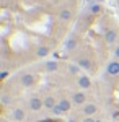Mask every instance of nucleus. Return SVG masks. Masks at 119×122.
Masks as SVG:
<instances>
[{
	"label": "nucleus",
	"mask_w": 119,
	"mask_h": 122,
	"mask_svg": "<svg viewBox=\"0 0 119 122\" xmlns=\"http://www.w3.org/2000/svg\"><path fill=\"white\" fill-rule=\"evenodd\" d=\"M72 106H73L72 99H69V98H60V99L57 101V106H55L51 112L54 114V116H64V114H67L72 109Z\"/></svg>",
	"instance_id": "obj_1"
},
{
	"label": "nucleus",
	"mask_w": 119,
	"mask_h": 122,
	"mask_svg": "<svg viewBox=\"0 0 119 122\" xmlns=\"http://www.w3.org/2000/svg\"><path fill=\"white\" fill-rule=\"evenodd\" d=\"M28 109L31 112H39L43 107H44V98H41L39 94H31L28 98Z\"/></svg>",
	"instance_id": "obj_2"
},
{
	"label": "nucleus",
	"mask_w": 119,
	"mask_h": 122,
	"mask_svg": "<svg viewBox=\"0 0 119 122\" xmlns=\"http://www.w3.org/2000/svg\"><path fill=\"white\" fill-rule=\"evenodd\" d=\"M73 60H75V64H78V65L82 67L83 70H88V72H93L95 70V65H93L92 59L87 56V54H80V56L75 57Z\"/></svg>",
	"instance_id": "obj_3"
},
{
	"label": "nucleus",
	"mask_w": 119,
	"mask_h": 122,
	"mask_svg": "<svg viewBox=\"0 0 119 122\" xmlns=\"http://www.w3.org/2000/svg\"><path fill=\"white\" fill-rule=\"evenodd\" d=\"M38 83V76L31 72H23L20 75V85L25 86V88H29V86H34Z\"/></svg>",
	"instance_id": "obj_4"
},
{
	"label": "nucleus",
	"mask_w": 119,
	"mask_h": 122,
	"mask_svg": "<svg viewBox=\"0 0 119 122\" xmlns=\"http://www.w3.org/2000/svg\"><path fill=\"white\" fill-rule=\"evenodd\" d=\"M119 39V29L118 28H108L104 29V42L108 46H114Z\"/></svg>",
	"instance_id": "obj_5"
},
{
	"label": "nucleus",
	"mask_w": 119,
	"mask_h": 122,
	"mask_svg": "<svg viewBox=\"0 0 119 122\" xmlns=\"http://www.w3.org/2000/svg\"><path fill=\"white\" fill-rule=\"evenodd\" d=\"M10 119L13 122H25L26 121V111L23 107H11L10 109Z\"/></svg>",
	"instance_id": "obj_6"
},
{
	"label": "nucleus",
	"mask_w": 119,
	"mask_h": 122,
	"mask_svg": "<svg viewBox=\"0 0 119 122\" xmlns=\"http://www.w3.org/2000/svg\"><path fill=\"white\" fill-rule=\"evenodd\" d=\"M80 112L83 117H93L98 112V106H96V103H87L80 107Z\"/></svg>",
	"instance_id": "obj_7"
},
{
	"label": "nucleus",
	"mask_w": 119,
	"mask_h": 122,
	"mask_svg": "<svg viewBox=\"0 0 119 122\" xmlns=\"http://www.w3.org/2000/svg\"><path fill=\"white\" fill-rule=\"evenodd\" d=\"M70 99H72V103H73V106H80L82 107L83 104H87L88 101V96L83 93V91H73L72 94H70Z\"/></svg>",
	"instance_id": "obj_8"
},
{
	"label": "nucleus",
	"mask_w": 119,
	"mask_h": 122,
	"mask_svg": "<svg viewBox=\"0 0 119 122\" xmlns=\"http://www.w3.org/2000/svg\"><path fill=\"white\" fill-rule=\"evenodd\" d=\"M78 42H80V38L77 36V34H70L69 38H67V41H65V52H72V51H75L77 47H78Z\"/></svg>",
	"instance_id": "obj_9"
},
{
	"label": "nucleus",
	"mask_w": 119,
	"mask_h": 122,
	"mask_svg": "<svg viewBox=\"0 0 119 122\" xmlns=\"http://www.w3.org/2000/svg\"><path fill=\"white\" fill-rule=\"evenodd\" d=\"M75 83H77V86L80 90H90L92 88V80H90V76H87V75H78L77 80H75Z\"/></svg>",
	"instance_id": "obj_10"
},
{
	"label": "nucleus",
	"mask_w": 119,
	"mask_h": 122,
	"mask_svg": "<svg viewBox=\"0 0 119 122\" xmlns=\"http://www.w3.org/2000/svg\"><path fill=\"white\" fill-rule=\"evenodd\" d=\"M106 75L108 76H118L119 75V60H111L106 65Z\"/></svg>",
	"instance_id": "obj_11"
},
{
	"label": "nucleus",
	"mask_w": 119,
	"mask_h": 122,
	"mask_svg": "<svg viewBox=\"0 0 119 122\" xmlns=\"http://www.w3.org/2000/svg\"><path fill=\"white\" fill-rule=\"evenodd\" d=\"M57 101H59V99H55L52 94H46V96H44V109L52 111L55 106H57Z\"/></svg>",
	"instance_id": "obj_12"
},
{
	"label": "nucleus",
	"mask_w": 119,
	"mask_h": 122,
	"mask_svg": "<svg viewBox=\"0 0 119 122\" xmlns=\"http://www.w3.org/2000/svg\"><path fill=\"white\" fill-rule=\"evenodd\" d=\"M43 70H44V72H47V73L57 72V70H59V62H57V60H47L46 64L43 65Z\"/></svg>",
	"instance_id": "obj_13"
},
{
	"label": "nucleus",
	"mask_w": 119,
	"mask_h": 122,
	"mask_svg": "<svg viewBox=\"0 0 119 122\" xmlns=\"http://www.w3.org/2000/svg\"><path fill=\"white\" fill-rule=\"evenodd\" d=\"M80 70H82V67L78 65V64H75V62H70V64L67 65V72H69L70 75H73V76L82 75V73H80Z\"/></svg>",
	"instance_id": "obj_14"
},
{
	"label": "nucleus",
	"mask_w": 119,
	"mask_h": 122,
	"mask_svg": "<svg viewBox=\"0 0 119 122\" xmlns=\"http://www.w3.org/2000/svg\"><path fill=\"white\" fill-rule=\"evenodd\" d=\"M73 16V11L70 8H62L59 11V20L60 21H69V20H72Z\"/></svg>",
	"instance_id": "obj_15"
},
{
	"label": "nucleus",
	"mask_w": 119,
	"mask_h": 122,
	"mask_svg": "<svg viewBox=\"0 0 119 122\" xmlns=\"http://www.w3.org/2000/svg\"><path fill=\"white\" fill-rule=\"evenodd\" d=\"M49 52H51V49L47 46H38L36 47V56L39 57V59H44V57L49 56Z\"/></svg>",
	"instance_id": "obj_16"
},
{
	"label": "nucleus",
	"mask_w": 119,
	"mask_h": 122,
	"mask_svg": "<svg viewBox=\"0 0 119 122\" xmlns=\"http://www.w3.org/2000/svg\"><path fill=\"white\" fill-rule=\"evenodd\" d=\"M100 10H101V5H100V3H95V2H92V3H90V11H92L93 15L100 13Z\"/></svg>",
	"instance_id": "obj_17"
},
{
	"label": "nucleus",
	"mask_w": 119,
	"mask_h": 122,
	"mask_svg": "<svg viewBox=\"0 0 119 122\" xmlns=\"http://www.w3.org/2000/svg\"><path fill=\"white\" fill-rule=\"evenodd\" d=\"M11 99H13V98H11L10 94H7V93L2 94V104H3V106H8V104L11 103Z\"/></svg>",
	"instance_id": "obj_18"
},
{
	"label": "nucleus",
	"mask_w": 119,
	"mask_h": 122,
	"mask_svg": "<svg viewBox=\"0 0 119 122\" xmlns=\"http://www.w3.org/2000/svg\"><path fill=\"white\" fill-rule=\"evenodd\" d=\"M113 56H114V59H116V60H119V44L114 47V51H113Z\"/></svg>",
	"instance_id": "obj_19"
},
{
	"label": "nucleus",
	"mask_w": 119,
	"mask_h": 122,
	"mask_svg": "<svg viewBox=\"0 0 119 122\" xmlns=\"http://www.w3.org/2000/svg\"><path fill=\"white\" fill-rule=\"evenodd\" d=\"M113 121H119V111H113Z\"/></svg>",
	"instance_id": "obj_20"
},
{
	"label": "nucleus",
	"mask_w": 119,
	"mask_h": 122,
	"mask_svg": "<svg viewBox=\"0 0 119 122\" xmlns=\"http://www.w3.org/2000/svg\"><path fill=\"white\" fill-rule=\"evenodd\" d=\"M82 122H96V119L95 117H83Z\"/></svg>",
	"instance_id": "obj_21"
},
{
	"label": "nucleus",
	"mask_w": 119,
	"mask_h": 122,
	"mask_svg": "<svg viewBox=\"0 0 119 122\" xmlns=\"http://www.w3.org/2000/svg\"><path fill=\"white\" fill-rule=\"evenodd\" d=\"M67 122H82V121H78V119H77V117H69V119H67Z\"/></svg>",
	"instance_id": "obj_22"
},
{
	"label": "nucleus",
	"mask_w": 119,
	"mask_h": 122,
	"mask_svg": "<svg viewBox=\"0 0 119 122\" xmlns=\"http://www.w3.org/2000/svg\"><path fill=\"white\" fill-rule=\"evenodd\" d=\"M7 75H8V72H7V70H3V72H2V80H5Z\"/></svg>",
	"instance_id": "obj_23"
},
{
	"label": "nucleus",
	"mask_w": 119,
	"mask_h": 122,
	"mask_svg": "<svg viewBox=\"0 0 119 122\" xmlns=\"http://www.w3.org/2000/svg\"><path fill=\"white\" fill-rule=\"evenodd\" d=\"M96 122H104V121H101V119H96Z\"/></svg>",
	"instance_id": "obj_24"
},
{
	"label": "nucleus",
	"mask_w": 119,
	"mask_h": 122,
	"mask_svg": "<svg viewBox=\"0 0 119 122\" xmlns=\"http://www.w3.org/2000/svg\"><path fill=\"white\" fill-rule=\"evenodd\" d=\"M87 2H90V0H87Z\"/></svg>",
	"instance_id": "obj_25"
},
{
	"label": "nucleus",
	"mask_w": 119,
	"mask_h": 122,
	"mask_svg": "<svg viewBox=\"0 0 119 122\" xmlns=\"http://www.w3.org/2000/svg\"><path fill=\"white\" fill-rule=\"evenodd\" d=\"M116 122H119V121H116Z\"/></svg>",
	"instance_id": "obj_26"
}]
</instances>
